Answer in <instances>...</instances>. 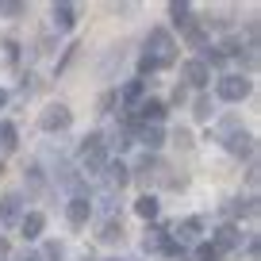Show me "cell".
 Instances as JSON below:
<instances>
[{
	"mask_svg": "<svg viewBox=\"0 0 261 261\" xmlns=\"http://www.w3.org/2000/svg\"><path fill=\"white\" fill-rule=\"evenodd\" d=\"M39 123H42V130H65L69 123H73V112L65 104H50L46 112L39 115Z\"/></svg>",
	"mask_w": 261,
	"mask_h": 261,
	"instance_id": "cell-2",
	"label": "cell"
},
{
	"mask_svg": "<svg viewBox=\"0 0 261 261\" xmlns=\"http://www.w3.org/2000/svg\"><path fill=\"white\" fill-rule=\"evenodd\" d=\"M139 115H142V119H146V123H150V119L158 123V119H162V115H165V104H162V100H142Z\"/></svg>",
	"mask_w": 261,
	"mask_h": 261,
	"instance_id": "cell-14",
	"label": "cell"
},
{
	"mask_svg": "<svg viewBox=\"0 0 261 261\" xmlns=\"http://www.w3.org/2000/svg\"><path fill=\"white\" fill-rule=\"evenodd\" d=\"M100 238H104V242H123V223H104V230H100Z\"/></svg>",
	"mask_w": 261,
	"mask_h": 261,
	"instance_id": "cell-21",
	"label": "cell"
},
{
	"mask_svg": "<svg viewBox=\"0 0 261 261\" xmlns=\"http://www.w3.org/2000/svg\"><path fill=\"white\" fill-rule=\"evenodd\" d=\"M180 77H185L192 89H204V85H207V65L204 62H185V65H180Z\"/></svg>",
	"mask_w": 261,
	"mask_h": 261,
	"instance_id": "cell-4",
	"label": "cell"
},
{
	"mask_svg": "<svg viewBox=\"0 0 261 261\" xmlns=\"http://www.w3.org/2000/svg\"><path fill=\"white\" fill-rule=\"evenodd\" d=\"M238 242H242V234H238V227H230V223H227V227H219V230H215V253H219V250H234V246Z\"/></svg>",
	"mask_w": 261,
	"mask_h": 261,
	"instance_id": "cell-5",
	"label": "cell"
},
{
	"mask_svg": "<svg viewBox=\"0 0 261 261\" xmlns=\"http://www.w3.org/2000/svg\"><path fill=\"white\" fill-rule=\"evenodd\" d=\"M81 158H85V169H89V173H100V169L108 165L104 146H100V150H81Z\"/></svg>",
	"mask_w": 261,
	"mask_h": 261,
	"instance_id": "cell-12",
	"label": "cell"
},
{
	"mask_svg": "<svg viewBox=\"0 0 261 261\" xmlns=\"http://www.w3.org/2000/svg\"><path fill=\"white\" fill-rule=\"evenodd\" d=\"M227 150L234 158H250L253 154V135H246V130H242V135H234V139L227 142Z\"/></svg>",
	"mask_w": 261,
	"mask_h": 261,
	"instance_id": "cell-9",
	"label": "cell"
},
{
	"mask_svg": "<svg viewBox=\"0 0 261 261\" xmlns=\"http://www.w3.org/2000/svg\"><path fill=\"white\" fill-rule=\"evenodd\" d=\"M0 12H4V16H23V4H0Z\"/></svg>",
	"mask_w": 261,
	"mask_h": 261,
	"instance_id": "cell-28",
	"label": "cell"
},
{
	"mask_svg": "<svg viewBox=\"0 0 261 261\" xmlns=\"http://www.w3.org/2000/svg\"><path fill=\"white\" fill-rule=\"evenodd\" d=\"M215 257H219V253H215V246H212V242H204L200 250H196V261H215Z\"/></svg>",
	"mask_w": 261,
	"mask_h": 261,
	"instance_id": "cell-24",
	"label": "cell"
},
{
	"mask_svg": "<svg viewBox=\"0 0 261 261\" xmlns=\"http://www.w3.org/2000/svg\"><path fill=\"white\" fill-rule=\"evenodd\" d=\"M150 42H154L158 46V65H173V50H177V42L169 39V31H162V27H158V31H150Z\"/></svg>",
	"mask_w": 261,
	"mask_h": 261,
	"instance_id": "cell-3",
	"label": "cell"
},
{
	"mask_svg": "<svg viewBox=\"0 0 261 261\" xmlns=\"http://www.w3.org/2000/svg\"><path fill=\"white\" fill-rule=\"evenodd\" d=\"M192 115H196V119H200V123H207V119H212V115H215L212 100H207V96H196V104H192Z\"/></svg>",
	"mask_w": 261,
	"mask_h": 261,
	"instance_id": "cell-17",
	"label": "cell"
},
{
	"mask_svg": "<svg viewBox=\"0 0 261 261\" xmlns=\"http://www.w3.org/2000/svg\"><path fill=\"white\" fill-rule=\"evenodd\" d=\"M162 139H165L162 127H142V130H139V142H142L146 150H158V146H162Z\"/></svg>",
	"mask_w": 261,
	"mask_h": 261,
	"instance_id": "cell-13",
	"label": "cell"
},
{
	"mask_svg": "<svg viewBox=\"0 0 261 261\" xmlns=\"http://www.w3.org/2000/svg\"><path fill=\"white\" fill-rule=\"evenodd\" d=\"M135 212H139L142 219H154V215H158V200H154V196H142L139 204H135Z\"/></svg>",
	"mask_w": 261,
	"mask_h": 261,
	"instance_id": "cell-19",
	"label": "cell"
},
{
	"mask_svg": "<svg viewBox=\"0 0 261 261\" xmlns=\"http://www.w3.org/2000/svg\"><path fill=\"white\" fill-rule=\"evenodd\" d=\"M4 100H8V96H4V92H0V104H4Z\"/></svg>",
	"mask_w": 261,
	"mask_h": 261,
	"instance_id": "cell-31",
	"label": "cell"
},
{
	"mask_svg": "<svg viewBox=\"0 0 261 261\" xmlns=\"http://www.w3.org/2000/svg\"><path fill=\"white\" fill-rule=\"evenodd\" d=\"M0 139H4V146H16V139H19V135H16V123H0Z\"/></svg>",
	"mask_w": 261,
	"mask_h": 261,
	"instance_id": "cell-22",
	"label": "cell"
},
{
	"mask_svg": "<svg viewBox=\"0 0 261 261\" xmlns=\"http://www.w3.org/2000/svg\"><path fill=\"white\" fill-rule=\"evenodd\" d=\"M115 108V92H104V96H100V112H112Z\"/></svg>",
	"mask_w": 261,
	"mask_h": 261,
	"instance_id": "cell-29",
	"label": "cell"
},
{
	"mask_svg": "<svg viewBox=\"0 0 261 261\" xmlns=\"http://www.w3.org/2000/svg\"><path fill=\"white\" fill-rule=\"evenodd\" d=\"M142 250H146V253H158V250H169V238H165V230L150 227V230H146V238H142Z\"/></svg>",
	"mask_w": 261,
	"mask_h": 261,
	"instance_id": "cell-8",
	"label": "cell"
},
{
	"mask_svg": "<svg viewBox=\"0 0 261 261\" xmlns=\"http://www.w3.org/2000/svg\"><path fill=\"white\" fill-rule=\"evenodd\" d=\"M188 42H192V46H204V31H200V27H188Z\"/></svg>",
	"mask_w": 261,
	"mask_h": 261,
	"instance_id": "cell-27",
	"label": "cell"
},
{
	"mask_svg": "<svg viewBox=\"0 0 261 261\" xmlns=\"http://www.w3.org/2000/svg\"><path fill=\"white\" fill-rule=\"evenodd\" d=\"M142 89H146V85H142V81H130L127 89H123V100H130V104H135V100L142 96Z\"/></svg>",
	"mask_w": 261,
	"mask_h": 261,
	"instance_id": "cell-23",
	"label": "cell"
},
{
	"mask_svg": "<svg viewBox=\"0 0 261 261\" xmlns=\"http://www.w3.org/2000/svg\"><path fill=\"white\" fill-rule=\"evenodd\" d=\"M173 23L177 27H192V8H188V4H173Z\"/></svg>",
	"mask_w": 261,
	"mask_h": 261,
	"instance_id": "cell-20",
	"label": "cell"
},
{
	"mask_svg": "<svg viewBox=\"0 0 261 261\" xmlns=\"http://www.w3.org/2000/svg\"><path fill=\"white\" fill-rule=\"evenodd\" d=\"M139 69H142V73H154V69H158V58L154 54H142L139 58Z\"/></svg>",
	"mask_w": 261,
	"mask_h": 261,
	"instance_id": "cell-25",
	"label": "cell"
},
{
	"mask_svg": "<svg viewBox=\"0 0 261 261\" xmlns=\"http://www.w3.org/2000/svg\"><path fill=\"white\" fill-rule=\"evenodd\" d=\"M158 169H162V165H158V162H154V158H150V154H146V158H142V162H139V165H135V177H139V180H142V185H150V180H154V177H158Z\"/></svg>",
	"mask_w": 261,
	"mask_h": 261,
	"instance_id": "cell-11",
	"label": "cell"
},
{
	"mask_svg": "<svg viewBox=\"0 0 261 261\" xmlns=\"http://www.w3.org/2000/svg\"><path fill=\"white\" fill-rule=\"evenodd\" d=\"M104 169H108V180H112V185H119V188H123V185L130 180V177H127L130 169H127L123 162H112V165H104Z\"/></svg>",
	"mask_w": 261,
	"mask_h": 261,
	"instance_id": "cell-16",
	"label": "cell"
},
{
	"mask_svg": "<svg viewBox=\"0 0 261 261\" xmlns=\"http://www.w3.org/2000/svg\"><path fill=\"white\" fill-rule=\"evenodd\" d=\"M8 250H12V246H8V242H4V238H0V261L8 257Z\"/></svg>",
	"mask_w": 261,
	"mask_h": 261,
	"instance_id": "cell-30",
	"label": "cell"
},
{
	"mask_svg": "<svg viewBox=\"0 0 261 261\" xmlns=\"http://www.w3.org/2000/svg\"><path fill=\"white\" fill-rule=\"evenodd\" d=\"M173 142H177V146H180V150H188V146H192V135H188V130H185V127H180V130H177V135H173Z\"/></svg>",
	"mask_w": 261,
	"mask_h": 261,
	"instance_id": "cell-26",
	"label": "cell"
},
{
	"mask_svg": "<svg viewBox=\"0 0 261 261\" xmlns=\"http://www.w3.org/2000/svg\"><path fill=\"white\" fill-rule=\"evenodd\" d=\"M89 215H92V204H89V200H81V196H77V200H69V223H73V227H85V223H89Z\"/></svg>",
	"mask_w": 261,
	"mask_h": 261,
	"instance_id": "cell-6",
	"label": "cell"
},
{
	"mask_svg": "<svg viewBox=\"0 0 261 261\" xmlns=\"http://www.w3.org/2000/svg\"><path fill=\"white\" fill-rule=\"evenodd\" d=\"M177 230H180V242H192V238L200 234V230H204V219H185Z\"/></svg>",
	"mask_w": 261,
	"mask_h": 261,
	"instance_id": "cell-18",
	"label": "cell"
},
{
	"mask_svg": "<svg viewBox=\"0 0 261 261\" xmlns=\"http://www.w3.org/2000/svg\"><path fill=\"white\" fill-rule=\"evenodd\" d=\"M42 227H46V219H42L39 212L23 215V234H27V238H39V234H42Z\"/></svg>",
	"mask_w": 261,
	"mask_h": 261,
	"instance_id": "cell-15",
	"label": "cell"
},
{
	"mask_svg": "<svg viewBox=\"0 0 261 261\" xmlns=\"http://www.w3.org/2000/svg\"><path fill=\"white\" fill-rule=\"evenodd\" d=\"M54 23H58V31H69V27L77 23L73 4H54Z\"/></svg>",
	"mask_w": 261,
	"mask_h": 261,
	"instance_id": "cell-10",
	"label": "cell"
},
{
	"mask_svg": "<svg viewBox=\"0 0 261 261\" xmlns=\"http://www.w3.org/2000/svg\"><path fill=\"white\" fill-rule=\"evenodd\" d=\"M19 204H23L19 192H8L4 200H0V219H4V223H16L19 219Z\"/></svg>",
	"mask_w": 261,
	"mask_h": 261,
	"instance_id": "cell-7",
	"label": "cell"
},
{
	"mask_svg": "<svg viewBox=\"0 0 261 261\" xmlns=\"http://www.w3.org/2000/svg\"><path fill=\"white\" fill-rule=\"evenodd\" d=\"M219 96L227 100V104H238V100L250 96V81H246V77H238V73L223 77V81H219Z\"/></svg>",
	"mask_w": 261,
	"mask_h": 261,
	"instance_id": "cell-1",
	"label": "cell"
}]
</instances>
